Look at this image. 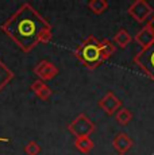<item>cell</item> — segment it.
<instances>
[{
  "label": "cell",
  "instance_id": "8992f818",
  "mask_svg": "<svg viewBox=\"0 0 154 155\" xmlns=\"http://www.w3.org/2000/svg\"><path fill=\"white\" fill-rule=\"evenodd\" d=\"M97 105H99V108H102L104 111V113H107L108 116H112L122 108V101L114 92L109 91L97 101Z\"/></svg>",
  "mask_w": 154,
  "mask_h": 155
},
{
  "label": "cell",
  "instance_id": "9c48e42d",
  "mask_svg": "<svg viewBox=\"0 0 154 155\" xmlns=\"http://www.w3.org/2000/svg\"><path fill=\"white\" fill-rule=\"evenodd\" d=\"M132 146H134V140H132L126 132L116 134L114 140H112V147L122 155H124L129 150H131Z\"/></svg>",
  "mask_w": 154,
  "mask_h": 155
},
{
  "label": "cell",
  "instance_id": "e0dca14e",
  "mask_svg": "<svg viewBox=\"0 0 154 155\" xmlns=\"http://www.w3.org/2000/svg\"><path fill=\"white\" fill-rule=\"evenodd\" d=\"M41 151H42V148L35 140H30L25 146V153L27 155H38Z\"/></svg>",
  "mask_w": 154,
  "mask_h": 155
},
{
  "label": "cell",
  "instance_id": "ac0fdd59",
  "mask_svg": "<svg viewBox=\"0 0 154 155\" xmlns=\"http://www.w3.org/2000/svg\"><path fill=\"white\" fill-rule=\"evenodd\" d=\"M0 142H3V143H8V142H10V139H8V138H4V136H0Z\"/></svg>",
  "mask_w": 154,
  "mask_h": 155
},
{
  "label": "cell",
  "instance_id": "ffe728a7",
  "mask_svg": "<svg viewBox=\"0 0 154 155\" xmlns=\"http://www.w3.org/2000/svg\"><path fill=\"white\" fill-rule=\"evenodd\" d=\"M119 155H122V154H119Z\"/></svg>",
  "mask_w": 154,
  "mask_h": 155
},
{
  "label": "cell",
  "instance_id": "9a60e30c",
  "mask_svg": "<svg viewBox=\"0 0 154 155\" xmlns=\"http://www.w3.org/2000/svg\"><path fill=\"white\" fill-rule=\"evenodd\" d=\"M132 117H134L132 112L130 111L129 108H124V107H122L119 111L115 113V120H116L120 126H127V124L132 120Z\"/></svg>",
  "mask_w": 154,
  "mask_h": 155
},
{
  "label": "cell",
  "instance_id": "30bf717a",
  "mask_svg": "<svg viewBox=\"0 0 154 155\" xmlns=\"http://www.w3.org/2000/svg\"><path fill=\"white\" fill-rule=\"evenodd\" d=\"M30 89L34 92L35 94H37L38 99H41L43 101H47L50 97H52V94H53L50 86L47 85L45 81H42V80H35V81L31 84Z\"/></svg>",
  "mask_w": 154,
  "mask_h": 155
},
{
  "label": "cell",
  "instance_id": "5b68a950",
  "mask_svg": "<svg viewBox=\"0 0 154 155\" xmlns=\"http://www.w3.org/2000/svg\"><path fill=\"white\" fill-rule=\"evenodd\" d=\"M134 62L154 81V50L152 46L146 50H141L134 57Z\"/></svg>",
  "mask_w": 154,
  "mask_h": 155
},
{
  "label": "cell",
  "instance_id": "277c9868",
  "mask_svg": "<svg viewBox=\"0 0 154 155\" xmlns=\"http://www.w3.org/2000/svg\"><path fill=\"white\" fill-rule=\"evenodd\" d=\"M127 12L137 23H145L153 15L154 10L146 0H135L131 3Z\"/></svg>",
  "mask_w": 154,
  "mask_h": 155
},
{
  "label": "cell",
  "instance_id": "7c38bea8",
  "mask_svg": "<svg viewBox=\"0 0 154 155\" xmlns=\"http://www.w3.org/2000/svg\"><path fill=\"white\" fill-rule=\"evenodd\" d=\"M132 41V37L126 28H119L118 32L114 35V43L120 49H126Z\"/></svg>",
  "mask_w": 154,
  "mask_h": 155
},
{
  "label": "cell",
  "instance_id": "7a4b0ae2",
  "mask_svg": "<svg viewBox=\"0 0 154 155\" xmlns=\"http://www.w3.org/2000/svg\"><path fill=\"white\" fill-rule=\"evenodd\" d=\"M75 57L84 65L87 69L93 70L99 68L104 62L102 55V47H100V41L93 35L87 37L81 43L77 46L75 50Z\"/></svg>",
  "mask_w": 154,
  "mask_h": 155
},
{
  "label": "cell",
  "instance_id": "ba28073f",
  "mask_svg": "<svg viewBox=\"0 0 154 155\" xmlns=\"http://www.w3.org/2000/svg\"><path fill=\"white\" fill-rule=\"evenodd\" d=\"M134 41L141 46V50H146L154 45V27L152 22H147L134 37Z\"/></svg>",
  "mask_w": 154,
  "mask_h": 155
},
{
  "label": "cell",
  "instance_id": "d6986e66",
  "mask_svg": "<svg viewBox=\"0 0 154 155\" xmlns=\"http://www.w3.org/2000/svg\"><path fill=\"white\" fill-rule=\"evenodd\" d=\"M150 22H152V25H153V27H154V15H153V18H152V20H150Z\"/></svg>",
  "mask_w": 154,
  "mask_h": 155
},
{
  "label": "cell",
  "instance_id": "6da1fadb",
  "mask_svg": "<svg viewBox=\"0 0 154 155\" xmlns=\"http://www.w3.org/2000/svg\"><path fill=\"white\" fill-rule=\"evenodd\" d=\"M0 28L25 53H30L41 43H49L53 38L50 23L30 3L20 5Z\"/></svg>",
  "mask_w": 154,
  "mask_h": 155
},
{
  "label": "cell",
  "instance_id": "52a82bcc",
  "mask_svg": "<svg viewBox=\"0 0 154 155\" xmlns=\"http://www.w3.org/2000/svg\"><path fill=\"white\" fill-rule=\"evenodd\" d=\"M34 73L38 77V80H42V81L46 82V81L53 80L54 77H57L60 70H58V68L53 62L43 59L39 64H37V66L34 68Z\"/></svg>",
  "mask_w": 154,
  "mask_h": 155
},
{
  "label": "cell",
  "instance_id": "5bb4252c",
  "mask_svg": "<svg viewBox=\"0 0 154 155\" xmlns=\"http://www.w3.org/2000/svg\"><path fill=\"white\" fill-rule=\"evenodd\" d=\"M109 4L107 0H91L88 3V8L95 14V15H102L108 10Z\"/></svg>",
  "mask_w": 154,
  "mask_h": 155
},
{
  "label": "cell",
  "instance_id": "4fadbf2b",
  "mask_svg": "<svg viewBox=\"0 0 154 155\" xmlns=\"http://www.w3.org/2000/svg\"><path fill=\"white\" fill-rule=\"evenodd\" d=\"M75 147L77 151L82 154H88L91 150L95 147V143L91 139V136H82V138H76L75 139Z\"/></svg>",
  "mask_w": 154,
  "mask_h": 155
},
{
  "label": "cell",
  "instance_id": "8fae6325",
  "mask_svg": "<svg viewBox=\"0 0 154 155\" xmlns=\"http://www.w3.org/2000/svg\"><path fill=\"white\" fill-rule=\"evenodd\" d=\"M14 77H15L14 71L0 59V91H3L5 86L10 84Z\"/></svg>",
  "mask_w": 154,
  "mask_h": 155
},
{
  "label": "cell",
  "instance_id": "3957f363",
  "mask_svg": "<svg viewBox=\"0 0 154 155\" xmlns=\"http://www.w3.org/2000/svg\"><path fill=\"white\" fill-rule=\"evenodd\" d=\"M68 130L75 138L91 136L96 130V124L85 113H80L68 124Z\"/></svg>",
  "mask_w": 154,
  "mask_h": 155
},
{
  "label": "cell",
  "instance_id": "2e32d148",
  "mask_svg": "<svg viewBox=\"0 0 154 155\" xmlns=\"http://www.w3.org/2000/svg\"><path fill=\"white\" fill-rule=\"evenodd\" d=\"M100 47H102V55H103V59H104V61H107L109 57H112V54H114L115 50H116L115 45L109 39L100 41Z\"/></svg>",
  "mask_w": 154,
  "mask_h": 155
}]
</instances>
